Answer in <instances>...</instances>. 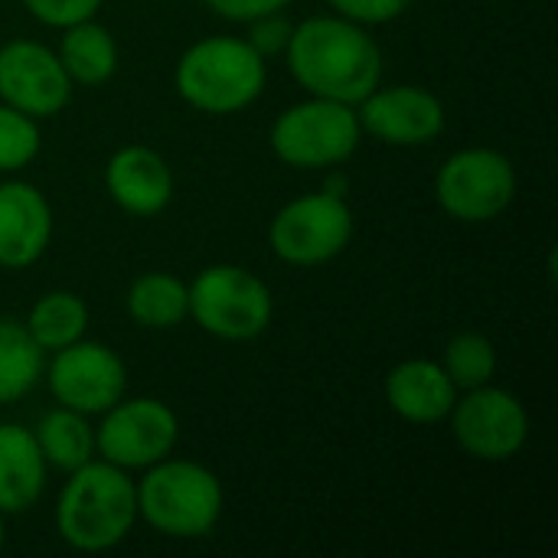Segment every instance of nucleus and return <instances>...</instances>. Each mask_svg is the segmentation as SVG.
Listing matches in <instances>:
<instances>
[{
  "label": "nucleus",
  "instance_id": "nucleus-9",
  "mask_svg": "<svg viewBox=\"0 0 558 558\" xmlns=\"http://www.w3.org/2000/svg\"><path fill=\"white\" fill-rule=\"evenodd\" d=\"M101 425L95 428V451L101 461H111L124 471H147L150 464L170 458L180 425L177 415L157 399H118L108 412H101Z\"/></svg>",
  "mask_w": 558,
  "mask_h": 558
},
{
  "label": "nucleus",
  "instance_id": "nucleus-14",
  "mask_svg": "<svg viewBox=\"0 0 558 558\" xmlns=\"http://www.w3.org/2000/svg\"><path fill=\"white\" fill-rule=\"evenodd\" d=\"M52 239V209L46 196L23 180L0 183V265L29 268Z\"/></svg>",
  "mask_w": 558,
  "mask_h": 558
},
{
  "label": "nucleus",
  "instance_id": "nucleus-25",
  "mask_svg": "<svg viewBox=\"0 0 558 558\" xmlns=\"http://www.w3.org/2000/svg\"><path fill=\"white\" fill-rule=\"evenodd\" d=\"M23 7L29 10L33 20L56 26V29H65L72 23L92 20L98 13L101 0H23Z\"/></svg>",
  "mask_w": 558,
  "mask_h": 558
},
{
  "label": "nucleus",
  "instance_id": "nucleus-5",
  "mask_svg": "<svg viewBox=\"0 0 558 558\" xmlns=\"http://www.w3.org/2000/svg\"><path fill=\"white\" fill-rule=\"evenodd\" d=\"M190 288V317L219 340H255L268 330L275 301L268 284L239 265H209Z\"/></svg>",
  "mask_w": 558,
  "mask_h": 558
},
{
  "label": "nucleus",
  "instance_id": "nucleus-8",
  "mask_svg": "<svg viewBox=\"0 0 558 558\" xmlns=\"http://www.w3.org/2000/svg\"><path fill=\"white\" fill-rule=\"evenodd\" d=\"M438 203L461 222H490L517 196L513 163L490 147H468L448 157L435 180Z\"/></svg>",
  "mask_w": 558,
  "mask_h": 558
},
{
  "label": "nucleus",
  "instance_id": "nucleus-3",
  "mask_svg": "<svg viewBox=\"0 0 558 558\" xmlns=\"http://www.w3.org/2000/svg\"><path fill=\"white\" fill-rule=\"evenodd\" d=\"M268 78L265 59L235 36H206L177 62V92L206 114H232L248 108Z\"/></svg>",
  "mask_w": 558,
  "mask_h": 558
},
{
  "label": "nucleus",
  "instance_id": "nucleus-28",
  "mask_svg": "<svg viewBox=\"0 0 558 558\" xmlns=\"http://www.w3.org/2000/svg\"><path fill=\"white\" fill-rule=\"evenodd\" d=\"M291 0H206V7L226 20H235V23H248L255 16H265V13H278L284 10Z\"/></svg>",
  "mask_w": 558,
  "mask_h": 558
},
{
  "label": "nucleus",
  "instance_id": "nucleus-6",
  "mask_svg": "<svg viewBox=\"0 0 558 558\" xmlns=\"http://www.w3.org/2000/svg\"><path fill=\"white\" fill-rule=\"evenodd\" d=\"M363 128L353 105L311 98L291 105L271 124V150L278 160L301 167V170H324L340 167L360 147Z\"/></svg>",
  "mask_w": 558,
  "mask_h": 558
},
{
  "label": "nucleus",
  "instance_id": "nucleus-1",
  "mask_svg": "<svg viewBox=\"0 0 558 558\" xmlns=\"http://www.w3.org/2000/svg\"><path fill=\"white\" fill-rule=\"evenodd\" d=\"M284 59L314 98L360 105L383 78V52L363 23L347 16H311L291 29Z\"/></svg>",
  "mask_w": 558,
  "mask_h": 558
},
{
  "label": "nucleus",
  "instance_id": "nucleus-15",
  "mask_svg": "<svg viewBox=\"0 0 558 558\" xmlns=\"http://www.w3.org/2000/svg\"><path fill=\"white\" fill-rule=\"evenodd\" d=\"M108 196L131 216H157L173 196V173L167 160L141 144L121 147L105 167Z\"/></svg>",
  "mask_w": 558,
  "mask_h": 558
},
{
  "label": "nucleus",
  "instance_id": "nucleus-27",
  "mask_svg": "<svg viewBox=\"0 0 558 558\" xmlns=\"http://www.w3.org/2000/svg\"><path fill=\"white\" fill-rule=\"evenodd\" d=\"M340 16L356 20V23H389L396 16H402L409 10L412 0H327Z\"/></svg>",
  "mask_w": 558,
  "mask_h": 558
},
{
  "label": "nucleus",
  "instance_id": "nucleus-7",
  "mask_svg": "<svg viewBox=\"0 0 558 558\" xmlns=\"http://www.w3.org/2000/svg\"><path fill=\"white\" fill-rule=\"evenodd\" d=\"M353 235V213L343 196L327 190L298 196L278 209L268 226L271 252L288 265H324L337 258Z\"/></svg>",
  "mask_w": 558,
  "mask_h": 558
},
{
  "label": "nucleus",
  "instance_id": "nucleus-24",
  "mask_svg": "<svg viewBox=\"0 0 558 558\" xmlns=\"http://www.w3.org/2000/svg\"><path fill=\"white\" fill-rule=\"evenodd\" d=\"M39 124L36 118L0 105V173L23 170L39 154Z\"/></svg>",
  "mask_w": 558,
  "mask_h": 558
},
{
  "label": "nucleus",
  "instance_id": "nucleus-16",
  "mask_svg": "<svg viewBox=\"0 0 558 558\" xmlns=\"http://www.w3.org/2000/svg\"><path fill=\"white\" fill-rule=\"evenodd\" d=\"M386 402L389 409L415 425H432L451 415L458 402V389L432 360H405L386 376Z\"/></svg>",
  "mask_w": 558,
  "mask_h": 558
},
{
  "label": "nucleus",
  "instance_id": "nucleus-21",
  "mask_svg": "<svg viewBox=\"0 0 558 558\" xmlns=\"http://www.w3.org/2000/svg\"><path fill=\"white\" fill-rule=\"evenodd\" d=\"M29 330V337L39 343V350H62L75 340L85 337L88 327V307L78 294L72 291H49L43 294L33 307L29 317L23 324Z\"/></svg>",
  "mask_w": 558,
  "mask_h": 558
},
{
  "label": "nucleus",
  "instance_id": "nucleus-26",
  "mask_svg": "<svg viewBox=\"0 0 558 558\" xmlns=\"http://www.w3.org/2000/svg\"><path fill=\"white\" fill-rule=\"evenodd\" d=\"M248 23H252L248 46H252L262 59L284 52V46H288V39H291V29H294V26L281 16V10H278V13L255 16V20H248Z\"/></svg>",
  "mask_w": 558,
  "mask_h": 558
},
{
  "label": "nucleus",
  "instance_id": "nucleus-23",
  "mask_svg": "<svg viewBox=\"0 0 558 558\" xmlns=\"http://www.w3.org/2000/svg\"><path fill=\"white\" fill-rule=\"evenodd\" d=\"M441 369L454 383V389H477L487 386L497 373V350L484 333H458L445 347Z\"/></svg>",
  "mask_w": 558,
  "mask_h": 558
},
{
  "label": "nucleus",
  "instance_id": "nucleus-12",
  "mask_svg": "<svg viewBox=\"0 0 558 558\" xmlns=\"http://www.w3.org/2000/svg\"><path fill=\"white\" fill-rule=\"evenodd\" d=\"M72 98V78L59 56L33 39H13L0 46V101L29 114L52 118Z\"/></svg>",
  "mask_w": 558,
  "mask_h": 558
},
{
  "label": "nucleus",
  "instance_id": "nucleus-19",
  "mask_svg": "<svg viewBox=\"0 0 558 558\" xmlns=\"http://www.w3.org/2000/svg\"><path fill=\"white\" fill-rule=\"evenodd\" d=\"M128 314L147 330H170L190 317V288L167 271H147L128 288Z\"/></svg>",
  "mask_w": 558,
  "mask_h": 558
},
{
  "label": "nucleus",
  "instance_id": "nucleus-18",
  "mask_svg": "<svg viewBox=\"0 0 558 558\" xmlns=\"http://www.w3.org/2000/svg\"><path fill=\"white\" fill-rule=\"evenodd\" d=\"M56 56H59L65 75L72 78V85H88V88L105 85L118 69L114 36L95 20H82V23L65 26Z\"/></svg>",
  "mask_w": 558,
  "mask_h": 558
},
{
  "label": "nucleus",
  "instance_id": "nucleus-13",
  "mask_svg": "<svg viewBox=\"0 0 558 558\" xmlns=\"http://www.w3.org/2000/svg\"><path fill=\"white\" fill-rule=\"evenodd\" d=\"M360 128L392 147H418L445 131V105L418 85L373 88L356 105Z\"/></svg>",
  "mask_w": 558,
  "mask_h": 558
},
{
  "label": "nucleus",
  "instance_id": "nucleus-10",
  "mask_svg": "<svg viewBox=\"0 0 558 558\" xmlns=\"http://www.w3.org/2000/svg\"><path fill=\"white\" fill-rule=\"evenodd\" d=\"M448 418L458 445L471 458L490 464L517 458L530 438V415L523 402L507 389H494L490 383L468 389V396L454 402Z\"/></svg>",
  "mask_w": 558,
  "mask_h": 558
},
{
  "label": "nucleus",
  "instance_id": "nucleus-22",
  "mask_svg": "<svg viewBox=\"0 0 558 558\" xmlns=\"http://www.w3.org/2000/svg\"><path fill=\"white\" fill-rule=\"evenodd\" d=\"M43 376V350L29 330L0 317V405L23 399Z\"/></svg>",
  "mask_w": 558,
  "mask_h": 558
},
{
  "label": "nucleus",
  "instance_id": "nucleus-29",
  "mask_svg": "<svg viewBox=\"0 0 558 558\" xmlns=\"http://www.w3.org/2000/svg\"><path fill=\"white\" fill-rule=\"evenodd\" d=\"M324 190H327V193H333V196H343V193L350 190V180H347L343 173H333V177H327Z\"/></svg>",
  "mask_w": 558,
  "mask_h": 558
},
{
  "label": "nucleus",
  "instance_id": "nucleus-2",
  "mask_svg": "<svg viewBox=\"0 0 558 558\" xmlns=\"http://www.w3.org/2000/svg\"><path fill=\"white\" fill-rule=\"evenodd\" d=\"M137 523V484L111 461L75 468L56 504V530L78 553L118 546Z\"/></svg>",
  "mask_w": 558,
  "mask_h": 558
},
{
  "label": "nucleus",
  "instance_id": "nucleus-17",
  "mask_svg": "<svg viewBox=\"0 0 558 558\" xmlns=\"http://www.w3.org/2000/svg\"><path fill=\"white\" fill-rule=\"evenodd\" d=\"M46 487V458L23 425H0V513L16 517L36 507Z\"/></svg>",
  "mask_w": 558,
  "mask_h": 558
},
{
  "label": "nucleus",
  "instance_id": "nucleus-11",
  "mask_svg": "<svg viewBox=\"0 0 558 558\" xmlns=\"http://www.w3.org/2000/svg\"><path fill=\"white\" fill-rule=\"evenodd\" d=\"M46 379L56 402L82 415L108 412L118 399H124L128 389V369L121 356L95 340H75L56 350Z\"/></svg>",
  "mask_w": 558,
  "mask_h": 558
},
{
  "label": "nucleus",
  "instance_id": "nucleus-30",
  "mask_svg": "<svg viewBox=\"0 0 558 558\" xmlns=\"http://www.w3.org/2000/svg\"><path fill=\"white\" fill-rule=\"evenodd\" d=\"M3 543H7V526H3V513H0V553H3Z\"/></svg>",
  "mask_w": 558,
  "mask_h": 558
},
{
  "label": "nucleus",
  "instance_id": "nucleus-20",
  "mask_svg": "<svg viewBox=\"0 0 558 558\" xmlns=\"http://www.w3.org/2000/svg\"><path fill=\"white\" fill-rule=\"evenodd\" d=\"M33 435H36V445H39L46 464H52L65 474L88 464L95 454V428L88 425V415L65 409V405L46 412Z\"/></svg>",
  "mask_w": 558,
  "mask_h": 558
},
{
  "label": "nucleus",
  "instance_id": "nucleus-4",
  "mask_svg": "<svg viewBox=\"0 0 558 558\" xmlns=\"http://www.w3.org/2000/svg\"><path fill=\"white\" fill-rule=\"evenodd\" d=\"M137 517L170 539L209 536L222 517V487L209 468L163 458L137 484Z\"/></svg>",
  "mask_w": 558,
  "mask_h": 558
}]
</instances>
